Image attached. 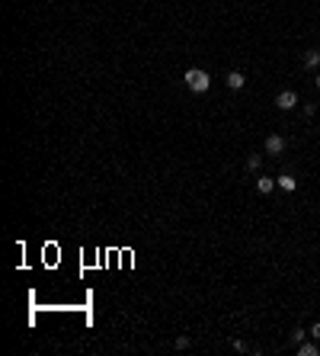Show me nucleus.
Wrapping results in <instances>:
<instances>
[{"label":"nucleus","mask_w":320,"mask_h":356,"mask_svg":"<svg viewBox=\"0 0 320 356\" xmlns=\"http://www.w3.org/2000/svg\"><path fill=\"white\" fill-rule=\"evenodd\" d=\"M186 87H189L192 93H205L208 87H212V77H208V71H202V68H189V71H186Z\"/></svg>","instance_id":"f257e3e1"},{"label":"nucleus","mask_w":320,"mask_h":356,"mask_svg":"<svg viewBox=\"0 0 320 356\" xmlns=\"http://www.w3.org/2000/svg\"><path fill=\"white\" fill-rule=\"evenodd\" d=\"M275 106L279 109H295L298 106V93L295 90H282L279 96H275Z\"/></svg>","instance_id":"f03ea898"},{"label":"nucleus","mask_w":320,"mask_h":356,"mask_svg":"<svg viewBox=\"0 0 320 356\" xmlns=\"http://www.w3.org/2000/svg\"><path fill=\"white\" fill-rule=\"evenodd\" d=\"M266 151H269V154H282V151H285V138H282V135H269V138H266Z\"/></svg>","instance_id":"7ed1b4c3"},{"label":"nucleus","mask_w":320,"mask_h":356,"mask_svg":"<svg viewBox=\"0 0 320 356\" xmlns=\"http://www.w3.org/2000/svg\"><path fill=\"white\" fill-rule=\"evenodd\" d=\"M256 189H259L263 196H269V193L275 189V177H259V180H256Z\"/></svg>","instance_id":"20e7f679"},{"label":"nucleus","mask_w":320,"mask_h":356,"mask_svg":"<svg viewBox=\"0 0 320 356\" xmlns=\"http://www.w3.org/2000/svg\"><path fill=\"white\" fill-rule=\"evenodd\" d=\"M244 84H247V77L240 74V71H231V74H228V87H231V90H240Z\"/></svg>","instance_id":"39448f33"},{"label":"nucleus","mask_w":320,"mask_h":356,"mask_svg":"<svg viewBox=\"0 0 320 356\" xmlns=\"http://www.w3.org/2000/svg\"><path fill=\"white\" fill-rule=\"evenodd\" d=\"M275 183H279V186H282V189H285V193H295V186H298V180H295V177H291V173H282V177H279V180H275Z\"/></svg>","instance_id":"423d86ee"},{"label":"nucleus","mask_w":320,"mask_h":356,"mask_svg":"<svg viewBox=\"0 0 320 356\" xmlns=\"http://www.w3.org/2000/svg\"><path fill=\"white\" fill-rule=\"evenodd\" d=\"M317 64H320V48H311L304 55V68H317Z\"/></svg>","instance_id":"0eeeda50"},{"label":"nucleus","mask_w":320,"mask_h":356,"mask_svg":"<svg viewBox=\"0 0 320 356\" xmlns=\"http://www.w3.org/2000/svg\"><path fill=\"white\" fill-rule=\"evenodd\" d=\"M298 356H317V343H298Z\"/></svg>","instance_id":"6e6552de"},{"label":"nucleus","mask_w":320,"mask_h":356,"mask_svg":"<svg viewBox=\"0 0 320 356\" xmlns=\"http://www.w3.org/2000/svg\"><path fill=\"white\" fill-rule=\"evenodd\" d=\"M259 167H263V157H259V154H250V157H247V170H250V173H256Z\"/></svg>","instance_id":"1a4fd4ad"},{"label":"nucleus","mask_w":320,"mask_h":356,"mask_svg":"<svg viewBox=\"0 0 320 356\" xmlns=\"http://www.w3.org/2000/svg\"><path fill=\"white\" fill-rule=\"evenodd\" d=\"M304 337H307V334H304V327H295V331H291V343H301Z\"/></svg>","instance_id":"9d476101"},{"label":"nucleus","mask_w":320,"mask_h":356,"mask_svg":"<svg viewBox=\"0 0 320 356\" xmlns=\"http://www.w3.org/2000/svg\"><path fill=\"white\" fill-rule=\"evenodd\" d=\"M234 350H237V353H247V350H250V347H247L244 340H234Z\"/></svg>","instance_id":"9b49d317"},{"label":"nucleus","mask_w":320,"mask_h":356,"mask_svg":"<svg viewBox=\"0 0 320 356\" xmlns=\"http://www.w3.org/2000/svg\"><path fill=\"white\" fill-rule=\"evenodd\" d=\"M311 337H314V340H320V321H317V324L311 327Z\"/></svg>","instance_id":"f8f14e48"},{"label":"nucleus","mask_w":320,"mask_h":356,"mask_svg":"<svg viewBox=\"0 0 320 356\" xmlns=\"http://www.w3.org/2000/svg\"><path fill=\"white\" fill-rule=\"evenodd\" d=\"M317 87H320V74H317Z\"/></svg>","instance_id":"ddd939ff"}]
</instances>
